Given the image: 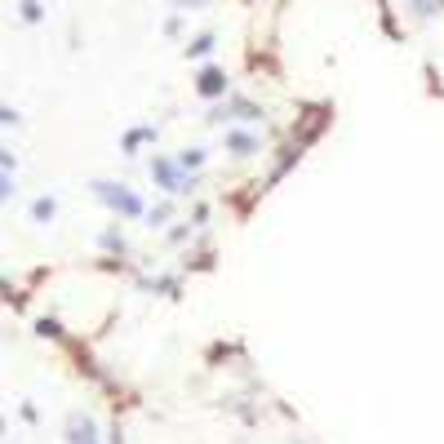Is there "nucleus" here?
<instances>
[{
	"mask_svg": "<svg viewBox=\"0 0 444 444\" xmlns=\"http://www.w3.org/2000/svg\"><path fill=\"white\" fill-rule=\"evenodd\" d=\"M227 85V80H222V71H205V76H200V89H205V93H218Z\"/></svg>",
	"mask_w": 444,
	"mask_h": 444,
	"instance_id": "obj_1",
	"label": "nucleus"
}]
</instances>
